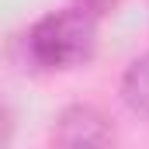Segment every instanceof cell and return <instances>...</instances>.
<instances>
[{"instance_id":"6da1fadb","label":"cell","mask_w":149,"mask_h":149,"mask_svg":"<svg viewBox=\"0 0 149 149\" xmlns=\"http://www.w3.org/2000/svg\"><path fill=\"white\" fill-rule=\"evenodd\" d=\"M97 21L76 7L38 17L24 35V52L38 70H73L94 56Z\"/></svg>"},{"instance_id":"7a4b0ae2","label":"cell","mask_w":149,"mask_h":149,"mask_svg":"<svg viewBox=\"0 0 149 149\" xmlns=\"http://www.w3.org/2000/svg\"><path fill=\"white\" fill-rule=\"evenodd\" d=\"M49 149H118V132L101 108L70 104L52 125Z\"/></svg>"},{"instance_id":"3957f363","label":"cell","mask_w":149,"mask_h":149,"mask_svg":"<svg viewBox=\"0 0 149 149\" xmlns=\"http://www.w3.org/2000/svg\"><path fill=\"white\" fill-rule=\"evenodd\" d=\"M121 97L132 111L149 118V56H139L128 63V70L121 76Z\"/></svg>"},{"instance_id":"277c9868","label":"cell","mask_w":149,"mask_h":149,"mask_svg":"<svg viewBox=\"0 0 149 149\" xmlns=\"http://www.w3.org/2000/svg\"><path fill=\"white\" fill-rule=\"evenodd\" d=\"M76 10H83V14H90L94 21L97 17H104V14H111L114 7H118V0H73Z\"/></svg>"},{"instance_id":"5b68a950","label":"cell","mask_w":149,"mask_h":149,"mask_svg":"<svg viewBox=\"0 0 149 149\" xmlns=\"http://www.w3.org/2000/svg\"><path fill=\"white\" fill-rule=\"evenodd\" d=\"M146 3H149V0H146Z\"/></svg>"}]
</instances>
